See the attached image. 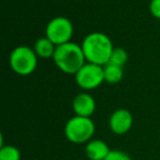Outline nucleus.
<instances>
[{"instance_id": "1", "label": "nucleus", "mask_w": 160, "mask_h": 160, "mask_svg": "<svg viewBox=\"0 0 160 160\" xmlns=\"http://www.w3.org/2000/svg\"><path fill=\"white\" fill-rule=\"evenodd\" d=\"M81 48L88 62L103 67L109 63L114 47L111 39L105 34L93 32L86 36Z\"/></svg>"}, {"instance_id": "2", "label": "nucleus", "mask_w": 160, "mask_h": 160, "mask_svg": "<svg viewBox=\"0 0 160 160\" xmlns=\"http://www.w3.org/2000/svg\"><path fill=\"white\" fill-rule=\"evenodd\" d=\"M53 59L58 69L67 74H76L86 63L81 46L71 42L56 46Z\"/></svg>"}, {"instance_id": "3", "label": "nucleus", "mask_w": 160, "mask_h": 160, "mask_svg": "<svg viewBox=\"0 0 160 160\" xmlns=\"http://www.w3.org/2000/svg\"><path fill=\"white\" fill-rule=\"evenodd\" d=\"M96 125L91 118L75 116L67 121L65 125V135L70 143L85 144L91 141Z\"/></svg>"}, {"instance_id": "4", "label": "nucleus", "mask_w": 160, "mask_h": 160, "mask_svg": "<svg viewBox=\"0 0 160 160\" xmlns=\"http://www.w3.org/2000/svg\"><path fill=\"white\" fill-rule=\"evenodd\" d=\"M10 67L19 75H29L33 73L37 65V56L34 49L26 46H19L10 55Z\"/></svg>"}, {"instance_id": "5", "label": "nucleus", "mask_w": 160, "mask_h": 160, "mask_svg": "<svg viewBox=\"0 0 160 160\" xmlns=\"http://www.w3.org/2000/svg\"><path fill=\"white\" fill-rule=\"evenodd\" d=\"M74 33L73 23L65 17H57L48 22L46 26V37L55 46L70 42Z\"/></svg>"}, {"instance_id": "6", "label": "nucleus", "mask_w": 160, "mask_h": 160, "mask_svg": "<svg viewBox=\"0 0 160 160\" xmlns=\"http://www.w3.org/2000/svg\"><path fill=\"white\" fill-rule=\"evenodd\" d=\"M76 83L83 89H94L104 82L103 67L94 63H85L75 74Z\"/></svg>"}, {"instance_id": "7", "label": "nucleus", "mask_w": 160, "mask_h": 160, "mask_svg": "<svg viewBox=\"0 0 160 160\" xmlns=\"http://www.w3.org/2000/svg\"><path fill=\"white\" fill-rule=\"evenodd\" d=\"M132 125L133 116L127 109H118L110 117V130L116 135L126 134L132 128Z\"/></svg>"}, {"instance_id": "8", "label": "nucleus", "mask_w": 160, "mask_h": 160, "mask_svg": "<svg viewBox=\"0 0 160 160\" xmlns=\"http://www.w3.org/2000/svg\"><path fill=\"white\" fill-rule=\"evenodd\" d=\"M96 100L91 95L87 93L78 94L74 98L73 109L76 116L85 117V118H91V116L96 111Z\"/></svg>"}, {"instance_id": "9", "label": "nucleus", "mask_w": 160, "mask_h": 160, "mask_svg": "<svg viewBox=\"0 0 160 160\" xmlns=\"http://www.w3.org/2000/svg\"><path fill=\"white\" fill-rule=\"evenodd\" d=\"M111 149L101 139H91L86 145V156L90 160H104Z\"/></svg>"}, {"instance_id": "10", "label": "nucleus", "mask_w": 160, "mask_h": 160, "mask_svg": "<svg viewBox=\"0 0 160 160\" xmlns=\"http://www.w3.org/2000/svg\"><path fill=\"white\" fill-rule=\"evenodd\" d=\"M56 46L47 37H41L35 42L34 51L37 57L41 58H51L54 56Z\"/></svg>"}, {"instance_id": "11", "label": "nucleus", "mask_w": 160, "mask_h": 160, "mask_svg": "<svg viewBox=\"0 0 160 160\" xmlns=\"http://www.w3.org/2000/svg\"><path fill=\"white\" fill-rule=\"evenodd\" d=\"M103 73L105 82L110 84H116L123 78V68L112 63H107L103 65Z\"/></svg>"}, {"instance_id": "12", "label": "nucleus", "mask_w": 160, "mask_h": 160, "mask_svg": "<svg viewBox=\"0 0 160 160\" xmlns=\"http://www.w3.org/2000/svg\"><path fill=\"white\" fill-rule=\"evenodd\" d=\"M127 59H128V55L125 49L121 48V47H114L113 51L111 53V57H110L109 63L115 64L123 68V65L127 62Z\"/></svg>"}, {"instance_id": "13", "label": "nucleus", "mask_w": 160, "mask_h": 160, "mask_svg": "<svg viewBox=\"0 0 160 160\" xmlns=\"http://www.w3.org/2000/svg\"><path fill=\"white\" fill-rule=\"evenodd\" d=\"M21 154L15 146L7 145L0 148V160H20Z\"/></svg>"}, {"instance_id": "14", "label": "nucleus", "mask_w": 160, "mask_h": 160, "mask_svg": "<svg viewBox=\"0 0 160 160\" xmlns=\"http://www.w3.org/2000/svg\"><path fill=\"white\" fill-rule=\"evenodd\" d=\"M104 160H132V159H130V157L127 154H125L122 150L114 149L110 152V154L108 155L107 158Z\"/></svg>"}, {"instance_id": "15", "label": "nucleus", "mask_w": 160, "mask_h": 160, "mask_svg": "<svg viewBox=\"0 0 160 160\" xmlns=\"http://www.w3.org/2000/svg\"><path fill=\"white\" fill-rule=\"evenodd\" d=\"M149 10L155 18L160 19V0H152L149 4Z\"/></svg>"}]
</instances>
